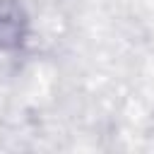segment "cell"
Returning <instances> with one entry per match:
<instances>
[{
  "instance_id": "6da1fadb",
  "label": "cell",
  "mask_w": 154,
  "mask_h": 154,
  "mask_svg": "<svg viewBox=\"0 0 154 154\" xmlns=\"http://www.w3.org/2000/svg\"><path fill=\"white\" fill-rule=\"evenodd\" d=\"M26 31V19L12 0H0V48L14 51L22 46Z\"/></svg>"
}]
</instances>
